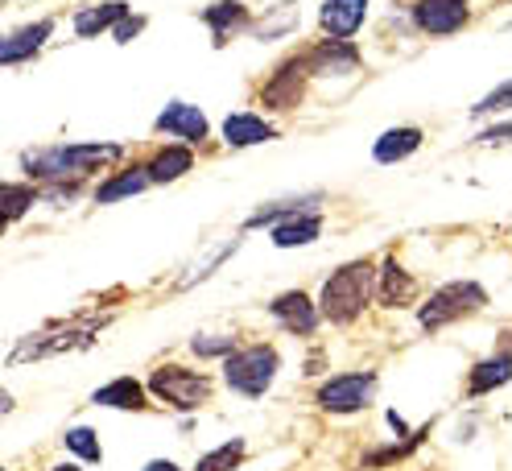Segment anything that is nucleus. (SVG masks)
<instances>
[{"label":"nucleus","instance_id":"1","mask_svg":"<svg viewBox=\"0 0 512 471\" xmlns=\"http://www.w3.org/2000/svg\"><path fill=\"white\" fill-rule=\"evenodd\" d=\"M124 157V145H50V149H34L21 157V166L29 178H42V182H67V178H87L91 170H104L112 162Z\"/></svg>","mask_w":512,"mask_h":471},{"label":"nucleus","instance_id":"2","mask_svg":"<svg viewBox=\"0 0 512 471\" xmlns=\"http://www.w3.org/2000/svg\"><path fill=\"white\" fill-rule=\"evenodd\" d=\"M372 281L376 269L372 261H347L339 265L327 281H323V294H318V314L335 327H351L364 314L368 298H372Z\"/></svg>","mask_w":512,"mask_h":471},{"label":"nucleus","instance_id":"3","mask_svg":"<svg viewBox=\"0 0 512 471\" xmlns=\"http://www.w3.org/2000/svg\"><path fill=\"white\" fill-rule=\"evenodd\" d=\"M277 368H281L277 348H269V343H248V348H236L232 356H223V381L240 397H265L269 385L277 381Z\"/></svg>","mask_w":512,"mask_h":471},{"label":"nucleus","instance_id":"4","mask_svg":"<svg viewBox=\"0 0 512 471\" xmlns=\"http://www.w3.org/2000/svg\"><path fill=\"white\" fill-rule=\"evenodd\" d=\"M484 306H488V290L479 286V281H446V286H438L418 306V323L426 331H442L459 319H471V314H479Z\"/></svg>","mask_w":512,"mask_h":471},{"label":"nucleus","instance_id":"5","mask_svg":"<svg viewBox=\"0 0 512 471\" xmlns=\"http://www.w3.org/2000/svg\"><path fill=\"white\" fill-rule=\"evenodd\" d=\"M162 405L170 410H199V405L211 401V376L207 372H195V368H182V364H162L153 368L149 385H145Z\"/></svg>","mask_w":512,"mask_h":471},{"label":"nucleus","instance_id":"6","mask_svg":"<svg viewBox=\"0 0 512 471\" xmlns=\"http://www.w3.org/2000/svg\"><path fill=\"white\" fill-rule=\"evenodd\" d=\"M376 393V372H339L331 381L318 385L314 401L327 414H360Z\"/></svg>","mask_w":512,"mask_h":471},{"label":"nucleus","instance_id":"7","mask_svg":"<svg viewBox=\"0 0 512 471\" xmlns=\"http://www.w3.org/2000/svg\"><path fill=\"white\" fill-rule=\"evenodd\" d=\"M100 327H104V319L100 323H71L67 331H58V335H29V339H21V348L9 360L13 364H25V360H46V356H62V352L87 348Z\"/></svg>","mask_w":512,"mask_h":471},{"label":"nucleus","instance_id":"8","mask_svg":"<svg viewBox=\"0 0 512 471\" xmlns=\"http://www.w3.org/2000/svg\"><path fill=\"white\" fill-rule=\"evenodd\" d=\"M302 91H306V67H302V54L285 58L281 67L265 79L261 87V104L269 112H285V108H298L302 104Z\"/></svg>","mask_w":512,"mask_h":471},{"label":"nucleus","instance_id":"9","mask_svg":"<svg viewBox=\"0 0 512 471\" xmlns=\"http://www.w3.org/2000/svg\"><path fill=\"white\" fill-rule=\"evenodd\" d=\"M413 21L430 38H451L459 29H467L471 9H467V0H418L413 5Z\"/></svg>","mask_w":512,"mask_h":471},{"label":"nucleus","instance_id":"10","mask_svg":"<svg viewBox=\"0 0 512 471\" xmlns=\"http://www.w3.org/2000/svg\"><path fill=\"white\" fill-rule=\"evenodd\" d=\"M306 75H351L360 67V50L343 38H323L302 54Z\"/></svg>","mask_w":512,"mask_h":471},{"label":"nucleus","instance_id":"11","mask_svg":"<svg viewBox=\"0 0 512 471\" xmlns=\"http://www.w3.org/2000/svg\"><path fill=\"white\" fill-rule=\"evenodd\" d=\"M153 129H157V133H166V137H178L182 145H203V141L211 137L207 116H203L195 104H182V100L166 104V112L153 120Z\"/></svg>","mask_w":512,"mask_h":471},{"label":"nucleus","instance_id":"12","mask_svg":"<svg viewBox=\"0 0 512 471\" xmlns=\"http://www.w3.org/2000/svg\"><path fill=\"white\" fill-rule=\"evenodd\" d=\"M269 314L290 331V335H314L318 323H323V314H318V302H310L302 290H285L269 302Z\"/></svg>","mask_w":512,"mask_h":471},{"label":"nucleus","instance_id":"13","mask_svg":"<svg viewBox=\"0 0 512 471\" xmlns=\"http://www.w3.org/2000/svg\"><path fill=\"white\" fill-rule=\"evenodd\" d=\"M50 34H54V21L50 17L13 29L9 38H0V67H21V62H29V58H34L50 42Z\"/></svg>","mask_w":512,"mask_h":471},{"label":"nucleus","instance_id":"14","mask_svg":"<svg viewBox=\"0 0 512 471\" xmlns=\"http://www.w3.org/2000/svg\"><path fill=\"white\" fill-rule=\"evenodd\" d=\"M368 17V0H323V13H318V25H323L327 38H343L351 42L360 34V25Z\"/></svg>","mask_w":512,"mask_h":471},{"label":"nucleus","instance_id":"15","mask_svg":"<svg viewBox=\"0 0 512 471\" xmlns=\"http://www.w3.org/2000/svg\"><path fill=\"white\" fill-rule=\"evenodd\" d=\"M372 294H376L380 306H409L413 298H418V281H413V273L401 269L397 261H384V269H376Z\"/></svg>","mask_w":512,"mask_h":471},{"label":"nucleus","instance_id":"16","mask_svg":"<svg viewBox=\"0 0 512 471\" xmlns=\"http://www.w3.org/2000/svg\"><path fill=\"white\" fill-rule=\"evenodd\" d=\"M203 25L215 34V46H223L228 38L244 34V29L252 25V13H248L244 0H215V5L203 9Z\"/></svg>","mask_w":512,"mask_h":471},{"label":"nucleus","instance_id":"17","mask_svg":"<svg viewBox=\"0 0 512 471\" xmlns=\"http://www.w3.org/2000/svg\"><path fill=\"white\" fill-rule=\"evenodd\" d=\"M422 141H426V133L418 129V124H401V129H389V133L376 137L372 157H376L380 166H397V162H405V157L418 153Z\"/></svg>","mask_w":512,"mask_h":471},{"label":"nucleus","instance_id":"18","mask_svg":"<svg viewBox=\"0 0 512 471\" xmlns=\"http://www.w3.org/2000/svg\"><path fill=\"white\" fill-rule=\"evenodd\" d=\"M91 401H95V405H104V410H133V414L149 410L145 385L137 381V376H116V381H108V385L95 389Z\"/></svg>","mask_w":512,"mask_h":471},{"label":"nucleus","instance_id":"19","mask_svg":"<svg viewBox=\"0 0 512 471\" xmlns=\"http://www.w3.org/2000/svg\"><path fill=\"white\" fill-rule=\"evenodd\" d=\"M223 141H228L232 149H248V145L277 141V129L256 112H232L228 120H223Z\"/></svg>","mask_w":512,"mask_h":471},{"label":"nucleus","instance_id":"20","mask_svg":"<svg viewBox=\"0 0 512 471\" xmlns=\"http://www.w3.org/2000/svg\"><path fill=\"white\" fill-rule=\"evenodd\" d=\"M508 381H512V348L508 352H496L488 360H479L467 372V397H488V393L504 389Z\"/></svg>","mask_w":512,"mask_h":471},{"label":"nucleus","instance_id":"21","mask_svg":"<svg viewBox=\"0 0 512 471\" xmlns=\"http://www.w3.org/2000/svg\"><path fill=\"white\" fill-rule=\"evenodd\" d=\"M186 170H195V149L190 145H166L145 162L149 182H178Z\"/></svg>","mask_w":512,"mask_h":471},{"label":"nucleus","instance_id":"22","mask_svg":"<svg viewBox=\"0 0 512 471\" xmlns=\"http://www.w3.org/2000/svg\"><path fill=\"white\" fill-rule=\"evenodd\" d=\"M318 232H323V215H318V211H298V215L277 219V224H273V244H277V248L314 244Z\"/></svg>","mask_w":512,"mask_h":471},{"label":"nucleus","instance_id":"23","mask_svg":"<svg viewBox=\"0 0 512 471\" xmlns=\"http://www.w3.org/2000/svg\"><path fill=\"white\" fill-rule=\"evenodd\" d=\"M120 17H128V5H124V0H108V5L79 9V13H75V34H79V38H100L104 29H112Z\"/></svg>","mask_w":512,"mask_h":471},{"label":"nucleus","instance_id":"24","mask_svg":"<svg viewBox=\"0 0 512 471\" xmlns=\"http://www.w3.org/2000/svg\"><path fill=\"white\" fill-rule=\"evenodd\" d=\"M145 186H149V174H145V166L120 170V174H112L108 182H100V186H95V203H120V199H128V195H141Z\"/></svg>","mask_w":512,"mask_h":471},{"label":"nucleus","instance_id":"25","mask_svg":"<svg viewBox=\"0 0 512 471\" xmlns=\"http://www.w3.org/2000/svg\"><path fill=\"white\" fill-rule=\"evenodd\" d=\"M314 203H318V195H302V199H281V203H269V207H261V211H252L248 219H244V228H273L277 219H290V215H298V211H314Z\"/></svg>","mask_w":512,"mask_h":471},{"label":"nucleus","instance_id":"26","mask_svg":"<svg viewBox=\"0 0 512 471\" xmlns=\"http://www.w3.org/2000/svg\"><path fill=\"white\" fill-rule=\"evenodd\" d=\"M430 434V426H422V430H413V434H405L401 443H389V447H376V451H368L364 455V467H393V463H401V459H409L413 451H418V443Z\"/></svg>","mask_w":512,"mask_h":471},{"label":"nucleus","instance_id":"27","mask_svg":"<svg viewBox=\"0 0 512 471\" xmlns=\"http://www.w3.org/2000/svg\"><path fill=\"white\" fill-rule=\"evenodd\" d=\"M38 203V191L25 182H0V219H21Z\"/></svg>","mask_w":512,"mask_h":471},{"label":"nucleus","instance_id":"28","mask_svg":"<svg viewBox=\"0 0 512 471\" xmlns=\"http://www.w3.org/2000/svg\"><path fill=\"white\" fill-rule=\"evenodd\" d=\"M62 447L75 451V455L87 459V463H100V459H104V447H100V438H95L91 426H71L67 434H62Z\"/></svg>","mask_w":512,"mask_h":471},{"label":"nucleus","instance_id":"29","mask_svg":"<svg viewBox=\"0 0 512 471\" xmlns=\"http://www.w3.org/2000/svg\"><path fill=\"white\" fill-rule=\"evenodd\" d=\"M244 451H248L244 438H232V443H223V447H215L211 455H203L195 471H236V467L244 463Z\"/></svg>","mask_w":512,"mask_h":471},{"label":"nucleus","instance_id":"30","mask_svg":"<svg viewBox=\"0 0 512 471\" xmlns=\"http://www.w3.org/2000/svg\"><path fill=\"white\" fill-rule=\"evenodd\" d=\"M236 248H240V240H228V244H219L215 253H211L207 261H203V265H195V269H190V273L182 277V290H186V286H195V281H203V277H211V273H215V269H219L223 261H228V257L236 253Z\"/></svg>","mask_w":512,"mask_h":471},{"label":"nucleus","instance_id":"31","mask_svg":"<svg viewBox=\"0 0 512 471\" xmlns=\"http://www.w3.org/2000/svg\"><path fill=\"white\" fill-rule=\"evenodd\" d=\"M190 352H195L199 360L232 356V352H236V335H219V339H203V335H195V339H190Z\"/></svg>","mask_w":512,"mask_h":471},{"label":"nucleus","instance_id":"32","mask_svg":"<svg viewBox=\"0 0 512 471\" xmlns=\"http://www.w3.org/2000/svg\"><path fill=\"white\" fill-rule=\"evenodd\" d=\"M488 112H512V79L500 83V87H492L488 96L475 104V116H488Z\"/></svg>","mask_w":512,"mask_h":471},{"label":"nucleus","instance_id":"33","mask_svg":"<svg viewBox=\"0 0 512 471\" xmlns=\"http://www.w3.org/2000/svg\"><path fill=\"white\" fill-rule=\"evenodd\" d=\"M141 29H145V17H120V21L112 25V38L124 46V42H133V38L141 34Z\"/></svg>","mask_w":512,"mask_h":471},{"label":"nucleus","instance_id":"34","mask_svg":"<svg viewBox=\"0 0 512 471\" xmlns=\"http://www.w3.org/2000/svg\"><path fill=\"white\" fill-rule=\"evenodd\" d=\"M475 141H479V145H504V141H512V120H508V124H492V129H484Z\"/></svg>","mask_w":512,"mask_h":471},{"label":"nucleus","instance_id":"35","mask_svg":"<svg viewBox=\"0 0 512 471\" xmlns=\"http://www.w3.org/2000/svg\"><path fill=\"white\" fill-rule=\"evenodd\" d=\"M145 471H182V467H178V463H170V459H153Z\"/></svg>","mask_w":512,"mask_h":471},{"label":"nucleus","instance_id":"36","mask_svg":"<svg viewBox=\"0 0 512 471\" xmlns=\"http://www.w3.org/2000/svg\"><path fill=\"white\" fill-rule=\"evenodd\" d=\"M13 410V397L9 393H0V414H9Z\"/></svg>","mask_w":512,"mask_h":471},{"label":"nucleus","instance_id":"37","mask_svg":"<svg viewBox=\"0 0 512 471\" xmlns=\"http://www.w3.org/2000/svg\"><path fill=\"white\" fill-rule=\"evenodd\" d=\"M50 471H83V467H75V463H58V467H50Z\"/></svg>","mask_w":512,"mask_h":471},{"label":"nucleus","instance_id":"38","mask_svg":"<svg viewBox=\"0 0 512 471\" xmlns=\"http://www.w3.org/2000/svg\"><path fill=\"white\" fill-rule=\"evenodd\" d=\"M5 228H9V219H0V236H5Z\"/></svg>","mask_w":512,"mask_h":471},{"label":"nucleus","instance_id":"39","mask_svg":"<svg viewBox=\"0 0 512 471\" xmlns=\"http://www.w3.org/2000/svg\"><path fill=\"white\" fill-rule=\"evenodd\" d=\"M0 471H5V467H0Z\"/></svg>","mask_w":512,"mask_h":471}]
</instances>
